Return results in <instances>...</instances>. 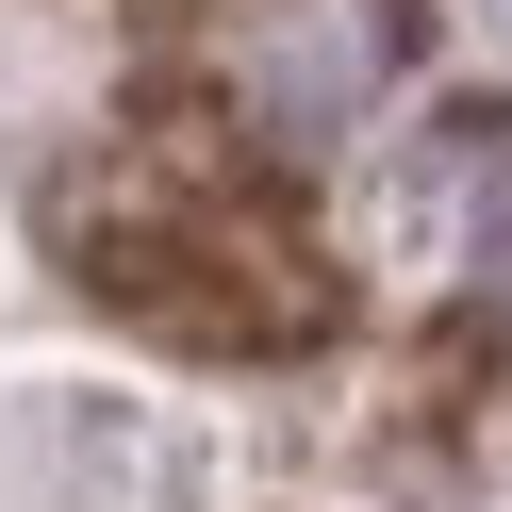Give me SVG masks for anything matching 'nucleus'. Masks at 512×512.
Masks as SVG:
<instances>
[{
  "instance_id": "obj_1",
  "label": "nucleus",
  "mask_w": 512,
  "mask_h": 512,
  "mask_svg": "<svg viewBox=\"0 0 512 512\" xmlns=\"http://www.w3.org/2000/svg\"><path fill=\"white\" fill-rule=\"evenodd\" d=\"M67 265L100 314H133L166 347H314L331 331V265L232 182H166V166L67 182Z\"/></svg>"
}]
</instances>
